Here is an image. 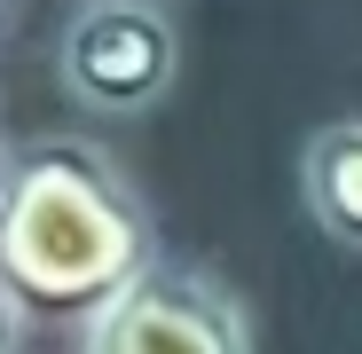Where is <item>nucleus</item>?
Instances as JSON below:
<instances>
[{
  "label": "nucleus",
  "mask_w": 362,
  "mask_h": 354,
  "mask_svg": "<svg viewBox=\"0 0 362 354\" xmlns=\"http://www.w3.org/2000/svg\"><path fill=\"white\" fill-rule=\"evenodd\" d=\"M158 268L142 189L87 134L16 142L0 165V300L24 323L87 331L118 291Z\"/></svg>",
  "instance_id": "obj_1"
},
{
  "label": "nucleus",
  "mask_w": 362,
  "mask_h": 354,
  "mask_svg": "<svg viewBox=\"0 0 362 354\" xmlns=\"http://www.w3.org/2000/svg\"><path fill=\"white\" fill-rule=\"evenodd\" d=\"M55 79L71 87V102L110 110V118H142L173 95L181 79V40L158 0H87L64 24L55 47Z\"/></svg>",
  "instance_id": "obj_2"
},
{
  "label": "nucleus",
  "mask_w": 362,
  "mask_h": 354,
  "mask_svg": "<svg viewBox=\"0 0 362 354\" xmlns=\"http://www.w3.org/2000/svg\"><path fill=\"white\" fill-rule=\"evenodd\" d=\"M299 205L331 244L362 252V118H331L299 142Z\"/></svg>",
  "instance_id": "obj_4"
},
{
  "label": "nucleus",
  "mask_w": 362,
  "mask_h": 354,
  "mask_svg": "<svg viewBox=\"0 0 362 354\" xmlns=\"http://www.w3.org/2000/svg\"><path fill=\"white\" fill-rule=\"evenodd\" d=\"M16 338H24V315H16L8 300H0V354H16Z\"/></svg>",
  "instance_id": "obj_5"
},
{
  "label": "nucleus",
  "mask_w": 362,
  "mask_h": 354,
  "mask_svg": "<svg viewBox=\"0 0 362 354\" xmlns=\"http://www.w3.org/2000/svg\"><path fill=\"white\" fill-rule=\"evenodd\" d=\"M79 354H252V315L221 276L158 260L79 331Z\"/></svg>",
  "instance_id": "obj_3"
},
{
  "label": "nucleus",
  "mask_w": 362,
  "mask_h": 354,
  "mask_svg": "<svg viewBox=\"0 0 362 354\" xmlns=\"http://www.w3.org/2000/svg\"><path fill=\"white\" fill-rule=\"evenodd\" d=\"M0 165H8V134H0Z\"/></svg>",
  "instance_id": "obj_6"
},
{
  "label": "nucleus",
  "mask_w": 362,
  "mask_h": 354,
  "mask_svg": "<svg viewBox=\"0 0 362 354\" xmlns=\"http://www.w3.org/2000/svg\"><path fill=\"white\" fill-rule=\"evenodd\" d=\"M0 24H8V0H0Z\"/></svg>",
  "instance_id": "obj_7"
}]
</instances>
